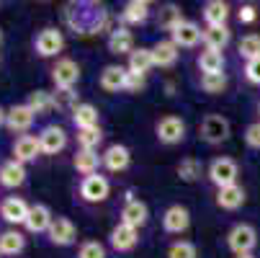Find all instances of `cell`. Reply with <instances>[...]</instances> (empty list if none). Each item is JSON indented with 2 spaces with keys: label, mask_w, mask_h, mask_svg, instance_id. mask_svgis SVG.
Masks as SVG:
<instances>
[{
  "label": "cell",
  "mask_w": 260,
  "mask_h": 258,
  "mask_svg": "<svg viewBox=\"0 0 260 258\" xmlns=\"http://www.w3.org/2000/svg\"><path fill=\"white\" fill-rule=\"evenodd\" d=\"M52 101H54V108H57V111H64V114H72V111H75V108L80 106L75 88H54Z\"/></svg>",
  "instance_id": "836d02e7"
},
{
  "label": "cell",
  "mask_w": 260,
  "mask_h": 258,
  "mask_svg": "<svg viewBox=\"0 0 260 258\" xmlns=\"http://www.w3.org/2000/svg\"><path fill=\"white\" fill-rule=\"evenodd\" d=\"M62 49H64V36L54 26H47V28H42L39 34L34 36V52L39 54L42 60H52V57L59 60Z\"/></svg>",
  "instance_id": "3957f363"
},
{
  "label": "cell",
  "mask_w": 260,
  "mask_h": 258,
  "mask_svg": "<svg viewBox=\"0 0 260 258\" xmlns=\"http://www.w3.org/2000/svg\"><path fill=\"white\" fill-rule=\"evenodd\" d=\"M142 91H144V78H139V75H132V72H129L126 85H124V93H142Z\"/></svg>",
  "instance_id": "ee69618b"
},
{
  "label": "cell",
  "mask_w": 260,
  "mask_h": 258,
  "mask_svg": "<svg viewBox=\"0 0 260 258\" xmlns=\"http://www.w3.org/2000/svg\"><path fill=\"white\" fill-rule=\"evenodd\" d=\"M26 248V238L18 227H6L3 233H0V253L3 255H21Z\"/></svg>",
  "instance_id": "f1b7e54d"
},
{
  "label": "cell",
  "mask_w": 260,
  "mask_h": 258,
  "mask_svg": "<svg viewBox=\"0 0 260 258\" xmlns=\"http://www.w3.org/2000/svg\"><path fill=\"white\" fill-rule=\"evenodd\" d=\"M11 153H13V160H18V163H23V165L36 163V160L44 155V153H42V145H39V137H34V134L16 137Z\"/></svg>",
  "instance_id": "5bb4252c"
},
{
  "label": "cell",
  "mask_w": 260,
  "mask_h": 258,
  "mask_svg": "<svg viewBox=\"0 0 260 258\" xmlns=\"http://www.w3.org/2000/svg\"><path fill=\"white\" fill-rule=\"evenodd\" d=\"M201 91L209 96H221L227 91V75H201Z\"/></svg>",
  "instance_id": "f35d334b"
},
{
  "label": "cell",
  "mask_w": 260,
  "mask_h": 258,
  "mask_svg": "<svg viewBox=\"0 0 260 258\" xmlns=\"http://www.w3.org/2000/svg\"><path fill=\"white\" fill-rule=\"evenodd\" d=\"M209 181L214 183L216 189H224V186H235L237 183V176H240V165L235 158H227V155H221V158H214L209 163V170H206Z\"/></svg>",
  "instance_id": "7a4b0ae2"
},
{
  "label": "cell",
  "mask_w": 260,
  "mask_h": 258,
  "mask_svg": "<svg viewBox=\"0 0 260 258\" xmlns=\"http://www.w3.org/2000/svg\"><path fill=\"white\" fill-rule=\"evenodd\" d=\"M237 18H240V23H252V21L257 18V11H255L252 6H242L240 13H237Z\"/></svg>",
  "instance_id": "f6af8a7d"
},
{
  "label": "cell",
  "mask_w": 260,
  "mask_h": 258,
  "mask_svg": "<svg viewBox=\"0 0 260 258\" xmlns=\"http://www.w3.org/2000/svg\"><path fill=\"white\" fill-rule=\"evenodd\" d=\"M39 145H42V153L44 155H57L67 147V132L59 124H47L39 129Z\"/></svg>",
  "instance_id": "9a60e30c"
},
{
  "label": "cell",
  "mask_w": 260,
  "mask_h": 258,
  "mask_svg": "<svg viewBox=\"0 0 260 258\" xmlns=\"http://www.w3.org/2000/svg\"><path fill=\"white\" fill-rule=\"evenodd\" d=\"M235 258H255L252 253H245V255H235Z\"/></svg>",
  "instance_id": "7dc6e473"
},
{
  "label": "cell",
  "mask_w": 260,
  "mask_h": 258,
  "mask_svg": "<svg viewBox=\"0 0 260 258\" xmlns=\"http://www.w3.org/2000/svg\"><path fill=\"white\" fill-rule=\"evenodd\" d=\"M31 204H26L21 196H3L0 199V219L8 225V227H18L26 222Z\"/></svg>",
  "instance_id": "30bf717a"
},
{
  "label": "cell",
  "mask_w": 260,
  "mask_h": 258,
  "mask_svg": "<svg viewBox=\"0 0 260 258\" xmlns=\"http://www.w3.org/2000/svg\"><path fill=\"white\" fill-rule=\"evenodd\" d=\"M245 145L250 147V150H260V122H252L245 127Z\"/></svg>",
  "instance_id": "b9f144b4"
},
{
  "label": "cell",
  "mask_w": 260,
  "mask_h": 258,
  "mask_svg": "<svg viewBox=\"0 0 260 258\" xmlns=\"http://www.w3.org/2000/svg\"><path fill=\"white\" fill-rule=\"evenodd\" d=\"M78 258H106V245L101 240H83L78 248Z\"/></svg>",
  "instance_id": "60d3db41"
},
{
  "label": "cell",
  "mask_w": 260,
  "mask_h": 258,
  "mask_svg": "<svg viewBox=\"0 0 260 258\" xmlns=\"http://www.w3.org/2000/svg\"><path fill=\"white\" fill-rule=\"evenodd\" d=\"M70 119H72V124H75L78 132H83V129H93V127H98L101 111H98L93 103H80L75 111L70 114Z\"/></svg>",
  "instance_id": "1f68e13d"
},
{
  "label": "cell",
  "mask_w": 260,
  "mask_h": 258,
  "mask_svg": "<svg viewBox=\"0 0 260 258\" xmlns=\"http://www.w3.org/2000/svg\"><path fill=\"white\" fill-rule=\"evenodd\" d=\"M52 222H54L52 209H49L47 204H42V202H36V204H31V209H28V217H26L23 227H26L28 233H34V235H42V233L47 235L49 227H52Z\"/></svg>",
  "instance_id": "2e32d148"
},
{
  "label": "cell",
  "mask_w": 260,
  "mask_h": 258,
  "mask_svg": "<svg viewBox=\"0 0 260 258\" xmlns=\"http://www.w3.org/2000/svg\"><path fill=\"white\" fill-rule=\"evenodd\" d=\"M101 165H103V160H101V155L95 150H78L75 155H72V168H75L83 178L98 173Z\"/></svg>",
  "instance_id": "4dcf8cb0"
},
{
  "label": "cell",
  "mask_w": 260,
  "mask_h": 258,
  "mask_svg": "<svg viewBox=\"0 0 260 258\" xmlns=\"http://www.w3.org/2000/svg\"><path fill=\"white\" fill-rule=\"evenodd\" d=\"M157 13V26L162 28V31H168V34H173L185 18H183V11L175 6V3H165V6H160V11H155Z\"/></svg>",
  "instance_id": "d6a6232c"
},
{
  "label": "cell",
  "mask_w": 260,
  "mask_h": 258,
  "mask_svg": "<svg viewBox=\"0 0 260 258\" xmlns=\"http://www.w3.org/2000/svg\"><path fill=\"white\" fill-rule=\"evenodd\" d=\"M0 255H3V253H0Z\"/></svg>",
  "instance_id": "f907efd6"
},
{
  "label": "cell",
  "mask_w": 260,
  "mask_h": 258,
  "mask_svg": "<svg viewBox=\"0 0 260 258\" xmlns=\"http://www.w3.org/2000/svg\"><path fill=\"white\" fill-rule=\"evenodd\" d=\"M108 243H111V248H114L116 253H129V250H134L137 243H139V230L132 227V225L119 222L114 230H111Z\"/></svg>",
  "instance_id": "d6986e66"
},
{
  "label": "cell",
  "mask_w": 260,
  "mask_h": 258,
  "mask_svg": "<svg viewBox=\"0 0 260 258\" xmlns=\"http://www.w3.org/2000/svg\"><path fill=\"white\" fill-rule=\"evenodd\" d=\"M150 16H152V6L144 3V0H129L121 8V21L126 26H142L150 21Z\"/></svg>",
  "instance_id": "cb8c5ba5"
},
{
  "label": "cell",
  "mask_w": 260,
  "mask_h": 258,
  "mask_svg": "<svg viewBox=\"0 0 260 258\" xmlns=\"http://www.w3.org/2000/svg\"><path fill=\"white\" fill-rule=\"evenodd\" d=\"M257 245V230L247 222H237L230 233H227V248L235 253V255H245V253H252Z\"/></svg>",
  "instance_id": "8992f818"
},
{
  "label": "cell",
  "mask_w": 260,
  "mask_h": 258,
  "mask_svg": "<svg viewBox=\"0 0 260 258\" xmlns=\"http://www.w3.org/2000/svg\"><path fill=\"white\" fill-rule=\"evenodd\" d=\"M152 67H155V60H152V49H150V47H137V49L126 57V70L132 72V75L144 78Z\"/></svg>",
  "instance_id": "d4e9b609"
},
{
  "label": "cell",
  "mask_w": 260,
  "mask_h": 258,
  "mask_svg": "<svg viewBox=\"0 0 260 258\" xmlns=\"http://www.w3.org/2000/svg\"><path fill=\"white\" fill-rule=\"evenodd\" d=\"M204 47L206 49H216L224 52V47L232 42V31L230 26H204Z\"/></svg>",
  "instance_id": "4316f807"
},
{
  "label": "cell",
  "mask_w": 260,
  "mask_h": 258,
  "mask_svg": "<svg viewBox=\"0 0 260 258\" xmlns=\"http://www.w3.org/2000/svg\"><path fill=\"white\" fill-rule=\"evenodd\" d=\"M47 238L57 248H70V245H75V240H78V227H75V222H72L70 217H54Z\"/></svg>",
  "instance_id": "8fae6325"
},
{
  "label": "cell",
  "mask_w": 260,
  "mask_h": 258,
  "mask_svg": "<svg viewBox=\"0 0 260 258\" xmlns=\"http://www.w3.org/2000/svg\"><path fill=\"white\" fill-rule=\"evenodd\" d=\"M106 21H108V11L103 3H95V0H75V3L64 6V23L80 36L103 31Z\"/></svg>",
  "instance_id": "6da1fadb"
},
{
  "label": "cell",
  "mask_w": 260,
  "mask_h": 258,
  "mask_svg": "<svg viewBox=\"0 0 260 258\" xmlns=\"http://www.w3.org/2000/svg\"><path fill=\"white\" fill-rule=\"evenodd\" d=\"M34 122H36V114L31 111L26 103H13L8 108V117H6V129L18 134V137H23L34 127Z\"/></svg>",
  "instance_id": "4fadbf2b"
},
{
  "label": "cell",
  "mask_w": 260,
  "mask_h": 258,
  "mask_svg": "<svg viewBox=\"0 0 260 258\" xmlns=\"http://www.w3.org/2000/svg\"><path fill=\"white\" fill-rule=\"evenodd\" d=\"M201 16L206 21V26H227V18H230V3L224 0H209L201 8Z\"/></svg>",
  "instance_id": "f546056e"
},
{
  "label": "cell",
  "mask_w": 260,
  "mask_h": 258,
  "mask_svg": "<svg viewBox=\"0 0 260 258\" xmlns=\"http://www.w3.org/2000/svg\"><path fill=\"white\" fill-rule=\"evenodd\" d=\"M152 49V60H155V67H173L175 62H178V57H180V47L170 39H157L155 42V47H150Z\"/></svg>",
  "instance_id": "603a6c76"
},
{
  "label": "cell",
  "mask_w": 260,
  "mask_h": 258,
  "mask_svg": "<svg viewBox=\"0 0 260 258\" xmlns=\"http://www.w3.org/2000/svg\"><path fill=\"white\" fill-rule=\"evenodd\" d=\"M49 78L54 88H75L80 80V65L72 57H59L49 70Z\"/></svg>",
  "instance_id": "52a82bcc"
},
{
  "label": "cell",
  "mask_w": 260,
  "mask_h": 258,
  "mask_svg": "<svg viewBox=\"0 0 260 258\" xmlns=\"http://www.w3.org/2000/svg\"><path fill=\"white\" fill-rule=\"evenodd\" d=\"M78 139V150H95V147L103 142V129L101 127H93V129H83L75 134Z\"/></svg>",
  "instance_id": "74e56055"
},
{
  "label": "cell",
  "mask_w": 260,
  "mask_h": 258,
  "mask_svg": "<svg viewBox=\"0 0 260 258\" xmlns=\"http://www.w3.org/2000/svg\"><path fill=\"white\" fill-rule=\"evenodd\" d=\"M257 114H260V103H257Z\"/></svg>",
  "instance_id": "681fc988"
},
{
  "label": "cell",
  "mask_w": 260,
  "mask_h": 258,
  "mask_svg": "<svg viewBox=\"0 0 260 258\" xmlns=\"http://www.w3.org/2000/svg\"><path fill=\"white\" fill-rule=\"evenodd\" d=\"M121 219L119 222H124V225H132V227H144L147 222H150V209H147V204L139 199V196H134V194H126V199H124V204H121V214H119Z\"/></svg>",
  "instance_id": "9c48e42d"
},
{
  "label": "cell",
  "mask_w": 260,
  "mask_h": 258,
  "mask_svg": "<svg viewBox=\"0 0 260 258\" xmlns=\"http://www.w3.org/2000/svg\"><path fill=\"white\" fill-rule=\"evenodd\" d=\"M168 258H199V248L191 240H175L168 248Z\"/></svg>",
  "instance_id": "ab89813d"
},
{
  "label": "cell",
  "mask_w": 260,
  "mask_h": 258,
  "mask_svg": "<svg viewBox=\"0 0 260 258\" xmlns=\"http://www.w3.org/2000/svg\"><path fill=\"white\" fill-rule=\"evenodd\" d=\"M245 78H247V83L260 85V57H255V60L245 62Z\"/></svg>",
  "instance_id": "7bdbcfd3"
},
{
  "label": "cell",
  "mask_w": 260,
  "mask_h": 258,
  "mask_svg": "<svg viewBox=\"0 0 260 258\" xmlns=\"http://www.w3.org/2000/svg\"><path fill=\"white\" fill-rule=\"evenodd\" d=\"M0 42H3V31H0Z\"/></svg>",
  "instance_id": "c3c4849f"
},
{
  "label": "cell",
  "mask_w": 260,
  "mask_h": 258,
  "mask_svg": "<svg viewBox=\"0 0 260 258\" xmlns=\"http://www.w3.org/2000/svg\"><path fill=\"white\" fill-rule=\"evenodd\" d=\"M78 194H80V199H83L85 204H101V202H106L108 194H111V183H108L106 176L93 173V176L80 178V183H78Z\"/></svg>",
  "instance_id": "5b68a950"
},
{
  "label": "cell",
  "mask_w": 260,
  "mask_h": 258,
  "mask_svg": "<svg viewBox=\"0 0 260 258\" xmlns=\"http://www.w3.org/2000/svg\"><path fill=\"white\" fill-rule=\"evenodd\" d=\"M106 47L111 54L116 57H129L137 47H134V34L126 28V26H116L108 31V39H106Z\"/></svg>",
  "instance_id": "e0dca14e"
},
{
  "label": "cell",
  "mask_w": 260,
  "mask_h": 258,
  "mask_svg": "<svg viewBox=\"0 0 260 258\" xmlns=\"http://www.w3.org/2000/svg\"><path fill=\"white\" fill-rule=\"evenodd\" d=\"M6 117H8V108L0 106V127H6Z\"/></svg>",
  "instance_id": "bcb514c9"
},
{
  "label": "cell",
  "mask_w": 260,
  "mask_h": 258,
  "mask_svg": "<svg viewBox=\"0 0 260 258\" xmlns=\"http://www.w3.org/2000/svg\"><path fill=\"white\" fill-rule=\"evenodd\" d=\"M126 78H129V70H126L124 65H106V67L101 70L98 85H101L106 93H119V91H124Z\"/></svg>",
  "instance_id": "44dd1931"
},
{
  "label": "cell",
  "mask_w": 260,
  "mask_h": 258,
  "mask_svg": "<svg viewBox=\"0 0 260 258\" xmlns=\"http://www.w3.org/2000/svg\"><path fill=\"white\" fill-rule=\"evenodd\" d=\"M178 178L180 181H185V183H193V181H199L201 178V170H204V165H201V160L199 158H193V155H188V158H183L180 163H178Z\"/></svg>",
  "instance_id": "d590c367"
},
{
  "label": "cell",
  "mask_w": 260,
  "mask_h": 258,
  "mask_svg": "<svg viewBox=\"0 0 260 258\" xmlns=\"http://www.w3.org/2000/svg\"><path fill=\"white\" fill-rule=\"evenodd\" d=\"M170 39H173L180 49H191V47H196V44L204 39V28H201L196 21H188V18H185V21L170 34Z\"/></svg>",
  "instance_id": "7402d4cb"
},
{
  "label": "cell",
  "mask_w": 260,
  "mask_h": 258,
  "mask_svg": "<svg viewBox=\"0 0 260 258\" xmlns=\"http://www.w3.org/2000/svg\"><path fill=\"white\" fill-rule=\"evenodd\" d=\"M101 160H103V168L108 173H124L132 165V153L126 145H108L106 153L101 155Z\"/></svg>",
  "instance_id": "ac0fdd59"
},
{
  "label": "cell",
  "mask_w": 260,
  "mask_h": 258,
  "mask_svg": "<svg viewBox=\"0 0 260 258\" xmlns=\"http://www.w3.org/2000/svg\"><path fill=\"white\" fill-rule=\"evenodd\" d=\"M245 204V189L240 183L235 186H224V189H216V207L224 209V212H235Z\"/></svg>",
  "instance_id": "484cf974"
},
{
  "label": "cell",
  "mask_w": 260,
  "mask_h": 258,
  "mask_svg": "<svg viewBox=\"0 0 260 258\" xmlns=\"http://www.w3.org/2000/svg\"><path fill=\"white\" fill-rule=\"evenodd\" d=\"M237 54L245 62L260 57V34H245L242 39H240V44H237Z\"/></svg>",
  "instance_id": "8d00e7d4"
},
{
  "label": "cell",
  "mask_w": 260,
  "mask_h": 258,
  "mask_svg": "<svg viewBox=\"0 0 260 258\" xmlns=\"http://www.w3.org/2000/svg\"><path fill=\"white\" fill-rule=\"evenodd\" d=\"M26 178H28V173H26L23 163H18L13 158L0 163V186L3 189H21L26 183Z\"/></svg>",
  "instance_id": "ffe728a7"
},
{
  "label": "cell",
  "mask_w": 260,
  "mask_h": 258,
  "mask_svg": "<svg viewBox=\"0 0 260 258\" xmlns=\"http://www.w3.org/2000/svg\"><path fill=\"white\" fill-rule=\"evenodd\" d=\"M155 137L162 145H180L185 139V122L180 117H175V114H168V117L157 119Z\"/></svg>",
  "instance_id": "ba28073f"
},
{
  "label": "cell",
  "mask_w": 260,
  "mask_h": 258,
  "mask_svg": "<svg viewBox=\"0 0 260 258\" xmlns=\"http://www.w3.org/2000/svg\"><path fill=\"white\" fill-rule=\"evenodd\" d=\"M188 227H191V212L183 204H170L162 212V230L168 235H183Z\"/></svg>",
  "instance_id": "7c38bea8"
},
{
  "label": "cell",
  "mask_w": 260,
  "mask_h": 258,
  "mask_svg": "<svg viewBox=\"0 0 260 258\" xmlns=\"http://www.w3.org/2000/svg\"><path fill=\"white\" fill-rule=\"evenodd\" d=\"M199 70H201V75H221L224 72V52H216V49H204L196 60Z\"/></svg>",
  "instance_id": "83f0119b"
},
{
  "label": "cell",
  "mask_w": 260,
  "mask_h": 258,
  "mask_svg": "<svg viewBox=\"0 0 260 258\" xmlns=\"http://www.w3.org/2000/svg\"><path fill=\"white\" fill-rule=\"evenodd\" d=\"M23 103L31 108L36 117H44L47 111H52V108H54V101H52V93L49 91H31Z\"/></svg>",
  "instance_id": "e575fe53"
},
{
  "label": "cell",
  "mask_w": 260,
  "mask_h": 258,
  "mask_svg": "<svg viewBox=\"0 0 260 258\" xmlns=\"http://www.w3.org/2000/svg\"><path fill=\"white\" fill-rule=\"evenodd\" d=\"M199 132H201V139L206 145H221V142H227L230 139V119L227 117H221V114H206L199 124Z\"/></svg>",
  "instance_id": "277c9868"
}]
</instances>
